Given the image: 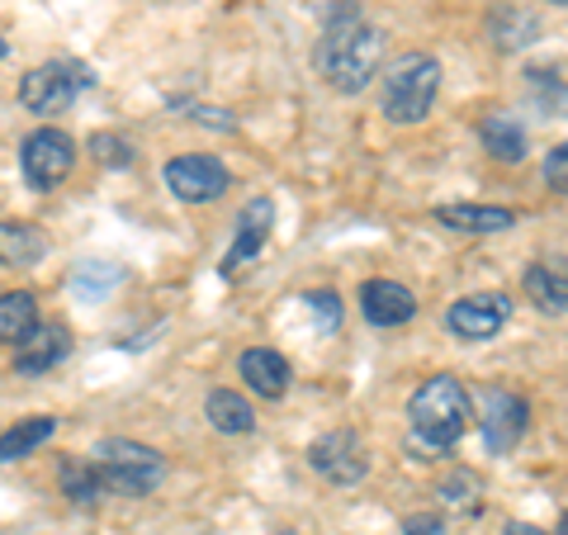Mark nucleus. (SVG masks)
<instances>
[{"mask_svg": "<svg viewBox=\"0 0 568 535\" xmlns=\"http://www.w3.org/2000/svg\"><path fill=\"white\" fill-rule=\"evenodd\" d=\"M91 157L100 166H110V171H123V166L138 162V152L119 133H91Z\"/></svg>", "mask_w": 568, "mask_h": 535, "instance_id": "b1692460", "label": "nucleus"}, {"mask_svg": "<svg viewBox=\"0 0 568 535\" xmlns=\"http://www.w3.org/2000/svg\"><path fill=\"white\" fill-rule=\"evenodd\" d=\"M308 465L323 474L327 484L351 488V484H361V478L369 474V451H365V441L355 432H327V436H317L308 445Z\"/></svg>", "mask_w": 568, "mask_h": 535, "instance_id": "0eeeda50", "label": "nucleus"}, {"mask_svg": "<svg viewBox=\"0 0 568 535\" xmlns=\"http://www.w3.org/2000/svg\"><path fill=\"white\" fill-rule=\"evenodd\" d=\"M384 62V33L365 20L355 0H336L323 14V39H317V71L342 95H355L375 81Z\"/></svg>", "mask_w": 568, "mask_h": 535, "instance_id": "f257e3e1", "label": "nucleus"}, {"mask_svg": "<svg viewBox=\"0 0 568 535\" xmlns=\"http://www.w3.org/2000/svg\"><path fill=\"white\" fill-rule=\"evenodd\" d=\"M91 85H95V71L81 58H58V62L33 67L20 81V104L33 114H62L77 104V95L91 91Z\"/></svg>", "mask_w": 568, "mask_h": 535, "instance_id": "20e7f679", "label": "nucleus"}, {"mask_svg": "<svg viewBox=\"0 0 568 535\" xmlns=\"http://www.w3.org/2000/svg\"><path fill=\"white\" fill-rule=\"evenodd\" d=\"M503 535H555V531H540V526H526V522H511Z\"/></svg>", "mask_w": 568, "mask_h": 535, "instance_id": "c756f323", "label": "nucleus"}, {"mask_svg": "<svg viewBox=\"0 0 568 535\" xmlns=\"http://www.w3.org/2000/svg\"><path fill=\"white\" fill-rule=\"evenodd\" d=\"M52 432H58V422H52V417H29L20 426H10V432L0 436V465H14V460L33 455L39 445L52 441Z\"/></svg>", "mask_w": 568, "mask_h": 535, "instance_id": "aec40b11", "label": "nucleus"}, {"mask_svg": "<svg viewBox=\"0 0 568 535\" xmlns=\"http://www.w3.org/2000/svg\"><path fill=\"white\" fill-rule=\"evenodd\" d=\"M308 303H313L317 327H323V332H336V327H342V299H336L332 290H313Z\"/></svg>", "mask_w": 568, "mask_h": 535, "instance_id": "a878e982", "label": "nucleus"}, {"mask_svg": "<svg viewBox=\"0 0 568 535\" xmlns=\"http://www.w3.org/2000/svg\"><path fill=\"white\" fill-rule=\"evenodd\" d=\"M204 417H209L213 432H223V436H246V432H256L252 403H246L242 394H233V388H213V394L204 398Z\"/></svg>", "mask_w": 568, "mask_h": 535, "instance_id": "2eb2a0df", "label": "nucleus"}, {"mask_svg": "<svg viewBox=\"0 0 568 535\" xmlns=\"http://www.w3.org/2000/svg\"><path fill=\"white\" fill-rule=\"evenodd\" d=\"M71 355V332L62 323H39L20 346H14V370L20 374H48Z\"/></svg>", "mask_w": 568, "mask_h": 535, "instance_id": "9d476101", "label": "nucleus"}, {"mask_svg": "<svg viewBox=\"0 0 568 535\" xmlns=\"http://www.w3.org/2000/svg\"><path fill=\"white\" fill-rule=\"evenodd\" d=\"M71 166H77V142H71L67 133L58 129H39V133H29L24 138V148H20V171H24V181L33 190H58Z\"/></svg>", "mask_w": 568, "mask_h": 535, "instance_id": "39448f33", "label": "nucleus"}, {"mask_svg": "<svg viewBox=\"0 0 568 535\" xmlns=\"http://www.w3.org/2000/svg\"><path fill=\"white\" fill-rule=\"evenodd\" d=\"M511 317V299L507 294H465L450 303L446 323L455 336H465V342H488V336H497L507 327Z\"/></svg>", "mask_w": 568, "mask_h": 535, "instance_id": "1a4fd4ad", "label": "nucleus"}, {"mask_svg": "<svg viewBox=\"0 0 568 535\" xmlns=\"http://www.w3.org/2000/svg\"><path fill=\"white\" fill-rule=\"evenodd\" d=\"M58 478H62V488H67V497L77 507H91V503H100V497H104V478H100L95 460H62Z\"/></svg>", "mask_w": 568, "mask_h": 535, "instance_id": "412c9836", "label": "nucleus"}, {"mask_svg": "<svg viewBox=\"0 0 568 535\" xmlns=\"http://www.w3.org/2000/svg\"><path fill=\"white\" fill-rule=\"evenodd\" d=\"M194 119H200V123H213V129H227V133L237 129L233 114H227V110H194Z\"/></svg>", "mask_w": 568, "mask_h": 535, "instance_id": "c85d7f7f", "label": "nucleus"}, {"mask_svg": "<svg viewBox=\"0 0 568 535\" xmlns=\"http://www.w3.org/2000/svg\"><path fill=\"white\" fill-rule=\"evenodd\" d=\"M95 465L104 470H166L162 451H152V445L142 441H123V436H110L95 445Z\"/></svg>", "mask_w": 568, "mask_h": 535, "instance_id": "a211bd4d", "label": "nucleus"}, {"mask_svg": "<svg viewBox=\"0 0 568 535\" xmlns=\"http://www.w3.org/2000/svg\"><path fill=\"white\" fill-rule=\"evenodd\" d=\"M361 313H365V323H375V327H403V323H413L417 299L398 280H369L361 290Z\"/></svg>", "mask_w": 568, "mask_h": 535, "instance_id": "9b49d317", "label": "nucleus"}, {"mask_svg": "<svg viewBox=\"0 0 568 535\" xmlns=\"http://www.w3.org/2000/svg\"><path fill=\"white\" fill-rule=\"evenodd\" d=\"M536 14H526L521 6H497L493 10V43L497 48H526V43H536Z\"/></svg>", "mask_w": 568, "mask_h": 535, "instance_id": "4be33fe9", "label": "nucleus"}, {"mask_svg": "<svg viewBox=\"0 0 568 535\" xmlns=\"http://www.w3.org/2000/svg\"><path fill=\"white\" fill-rule=\"evenodd\" d=\"M555 535H568V512L559 516V531H555Z\"/></svg>", "mask_w": 568, "mask_h": 535, "instance_id": "7c9ffc66", "label": "nucleus"}, {"mask_svg": "<svg viewBox=\"0 0 568 535\" xmlns=\"http://www.w3.org/2000/svg\"><path fill=\"white\" fill-rule=\"evenodd\" d=\"M478 142H484V152L493 157V162L517 166L526 157V129L517 119H507V114H488L484 123H478Z\"/></svg>", "mask_w": 568, "mask_h": 535, "instance_id": "dca6fc26", "label": "nucleus"}, {"mask_svg": "<svg viewBox=\"0 0 568 535\" xmlns=\"http://www.w3.org/2000/svg\"><path fill=\"white\" fill-rule=\"evenodd\" d=\"M545 185L568 194V142H559V148L545 157Z\"/></svg>", "mask_w": 568, "mask_h": 535, "instance_id": "bb28decb", "label": "nucleus"}, {"mask_svg": "<svg viewBox=\"0 0 568 535\" xmlns=\"http://www.w3.org/2000/svg\"><path fill=\"white\" fill-rule=\"evenodd\" d=\"M521 290L540 313H568V271H555V265H526Z\"/></svg>", "mask_w": 568, "mask_h": 535, "instance_id": "f3484780", "label": "nucleus"}, {"mask_svg": "<svg viewBox=\"0 0 568 535\" xmlns=\"http://www.w3.org/2000/svg\"><path fill=\"white\" fill-rule=\"evenodd\" d=\"M284 535H290V531H284Z\"/></svg>", "mask_w": 568, "mask_h": 535, "instance_id": "72a5a7b5", "label": "nucleus"}, {"mask_svg": "<svg viewBox=\"0 0 568 535\" xmlns=\"http://www.w3.org/2000/svg\"><path fill=\"white\" fill-rule=\"evenodd\" d=\"M403 535H446V526H440L436 512H413L403 522Z\"/></svg>", "mask_w": 568, "mask_h": 535, "instance_id": "cd10ccee", "label": "nucleus"}, {"mask_svg": "<svg viewBox=\"0 0 568 535\" xmlns=\"http://www.w3.org/2000/svg\"><path fill=\"white\" fill-rule=\"evenodd\" d=\"M43 256V233L39 228H0V261L6 265H33Z\"/></svg>", "mask_w": 568, "mask_h": 535, "instance_id": "5701e85b", "label": "nucleus"}, {"mask_svg": "<svg viewBox=\"0 0 568 535\" xmlns=\"http://www.w3.org/2000/svg\"><path fill=\"white\" fill-rule=\"evenodd\" d=\"M407 422H413V436L426 451H450V445L469 432L474 422V398L465 394V384L455 374H436L426 380L413 403H407Z\"/></svg>", "mask_w": 568, "mask_h": 535, "instance_id": "f03ea898", "label": "nucleus"}, {"mask_svg": "<svg viewBox=\"0 0 568 535\" xmlns=\"http://www.w3.org/2000/svg\"><path fill=\"white\" fill-rule=\"evenodd\" d=\"M237 374L256 388L261 398H280L284 388H290V361H284L280 351H271V346L242 351V355H237Z\"/></svg>", "mask_w": 568, "mask_h": 535, "instance_id": "4468645a", "label": "nucleus"}, {"mask_svg": "<svg viewBox=\"0 0 568 535\" xmlns=\"http://www.w3.org/2000/svg\"><path fill=\"white\" fill-rule=\"evenodd\" d=\"M0 58H10V43L6 39H0Z\"/></svg>", "mask_w": 568, "mask_h": 535, "instance_id": "2f4dec72", "label": "nucleus"}, {"mask_svg": "<svg viewBox=\"0 0 568 535\" xmlns=\"http://www.w3.org/2000/svg\"><path fill=\"white\" fill-rule=\"evenodd\" d=\"M271 223H275L271 194H256V200L242 209V219H237V242L227 246V256H223V275H237L242 261H252L261 252L265 238H271Z\"/></svg>", "mask_w": 568, "mask_h": 535, "instance_id": "f8f14e48", "label": "nucleus"}, {"mask_svg": "<svg viewBox=\"0 0 568 535\" xmlns=\"http://www.w3.org/2000/svg\"><path fill=\"white\" fill-rule=\"evenodd\" d=\"M436 223H446L450 233H465V238H493V233L517 228V213L497 209V204H440Z\"/></svg>", "mask_w": 568, "mask_h": 535, "instance_id": "ddd939ff", "label": "nucleus"}, {"mask_svg": "<svg viewBox=\"0 0 568 535\" xmlns=\"http://www.w3.org/2000/svg\"><path fill=\"white\" fill-rule=\"evenodd\" d=\"M478 488H484V484H478L469 470H459V474H450L436 493L446 497V507H455V512H478Z\"/></svg>", "mask_w": 568, "mask_h": 535, "instance_id": "393cba45", "label": "nucleus"}, {"mask_svg": "<svg viewBox=\"0 0 568 535\" xmlns=\"http://www.w3.org/2000/svg\"><path fill=\"white\" fill-rule=\"evenodd\" d=\"M162 175H166V185H171L175 200H185V204H209V200H219V194L233 185L227 166L219 162V157H209V152L171 157Z\"/></svg>", "mask_w": 568, "mask_h": 535, "instance_id": "423d86ee", "label": "nucleus"}, {"mask_svg": "<svg viewBox=\"0 0 568 535\" xmlns=\"http://www.w3.org/2000/svg\"><path fill=\"white\" fill-rule=\"evenodd\" d=\"M530 407L526 398H517L511 388H488L484 394V417H478V432H484V445L493 455H507L511 445L526 436Z\"/></svg>", "mask_w": 568, "mask_h": 535, "instance_id": "6e6552de", "label": "nucleus"}, {"mask_svg": "<svg viewBox=\"0 0 568 535\" xmlns=\"http://www.w3.org/2000/svg\"><path fill=\"white\" fill-rule=\"evenodd\" d=\"M440 91V62L426 52H403L384 77V114L394 123H422Z\"/></svg>", "mask_w": 568, "mask_h": 535, "instance_id": "7ed1b4c3", "label": "nucleus"}, {"mask_svg": "<svg viewBox=\"0 0 568 535\" xmlns=\"http://www.w3.org/2000/svg\"><path fill=\"white\" fill-rule=\"evenodd\" d=\"M33 327H39V303H33V294H29V290L0 294V342H14V346H20Z\"/></svg>", "mask_w": 568, "mask_h": 535, "instance_id": "6ab92c4d", "label": "nucleus"}, {"mask_svg": "<svg viewBox=\"0 0 568 535\" xmlns=\"http://www.w3.org/2000/svg\"><path fill=\"white\" fill-rule=\"evenodd\" d=\"M549 6H568V0H549Z\"/></svg>", "mask_w": 568, "mask_h": 535, "instance_id": "473e14b6", "label": "nucleus"}]
</instances>
